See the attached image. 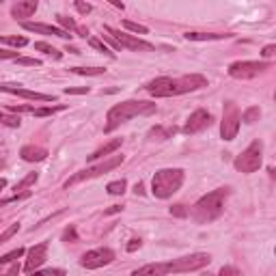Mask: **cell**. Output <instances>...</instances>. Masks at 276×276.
I'll list each match as a JSON object with an SVG mask.
<instances>
[{"mask_svg":"<svg viewBox=\"0 0 276 276\" xmlns=\"http://www.w3.org/2000/svg\"><path fill=\"white\" fill-rule=\"evenodd\" d=\"M121 209H123V205H112V207L106 209V214H108V216H110V214H119Z\"/></svg>","mask_w":276,"mask_h":276,"instance_id":"47","label":"cell"},{"mask_svg":"<svg viewBox=\"0 0 276 276\" xmlns=\"http://www.w3.org/2000/svg\"><path fill=\"white\" fill-rule=\"evenodd\" d=\"M203 276H216V274H209V272H207V274H203Z\"/></svg>","mask_w":276,"mask_h":276,"instance_id":"54","label":"cell"},{"mask_svg":"<svg viewBox=\"0 0 276 276\" xmlns=\"http://www.w3.org/2000/svg\"><path fill=\"white\" fill-rule=\"evenodd\" d=\"M104 33L110 35V37L121 46V50L128 48V50H134V52H138V50H153V46L149 41H143V39L134 37V35L121 33V31H117V28H112V26H104Z\"/></svg>","mask_w":276,"mask_h":276,"instance_id":"10","label":"cell"},{"mask_svg":"<svg viewBox=\"0 0 276 276\" xmlns=\"http://www.w3.org/2000/svg\"><path fill=\"white\" fill-rule=\"evenodd\" d=\"M134 192H136V194H145V185L138 182L136 185H134Z\"/></svg>","mask_w":276,"mask_h":276,"instance_id":"48","label":"cell"},{"mask_svg":"<svg viewBox=\"0 0 276 276\" xmlns=\"http://www.w3.org/2000/svg\"><path fill=\"white\" fill-rule=\"evenodd\" d=\"M123 26L128 28L129 33H140V35H147V33H149V28H147V26H143V24L132 22V19H123Z\"/></svg>","mask_w":276,"mask_h":276,"instance_id":"25","label":"cell"},{"mask_svg":"<svg viewBox=\"0 0 276 276\" xmlns=\"http://www.w3.org/2000/svg\"><path fill=\"white\" fill-rule=\"evenodd\" d=\"M63 242H78V233L74 227H67L63 233Z\"/></svg>","mask_w":276,"mask_h":276,"instance_id":"37","label":"cell"},{"mask_svg":"<svg viewBox=\"0 0 276 276\" xmlns=\"http://www.w3.org/2000/svg\"><path fill=\"white\" fill-rule=\"evenodd\" d=\"M24 31H31V33H39V35H54V37H61V39H69L72 35L65 33L63 28L58 26H50V24H39V22H22Z\"/></svg>","mask_w":276,"mask_h":276,"instance_id":"15","label":"cell"},{"mask_svg":"<svg viewBox=\"0 0 276 276\" xmlns=\"http://www.w3.org/2000/svg\"><path fill=\"white\" fill-rule=\"evenodd\" d=\"M48 259V242H41L37 246H33L31 250H28V257H26V263H24V270H26L28 274L35 272V270L39 268V265H43Z\"/></svg>","mask_w":276,"mask_h":276,"instance_id":"13","label":"cell"},{"mask_svg":"<svg viewBox=\"0 0 276 276\" xmlns=\"http://www.w3.org/2000/svg\"><path fill=\"white\" fill-rule=\"evenodd\" d=\"M37 0H22V2L13 4L11 7V16L16 19H24V18H31L35 11H37Z\"/></svg>","mask_w":276,"mask_h":276,"instance_id":"16","label":"cell"},{"mask_svg":"<svg viewBox=\"0 0 276 276\" xmlns=\"http://www.w3.org/2000/svg\"><path fill=\"white\" fill-rule=\"evenodd\" d=\"M28 276H65V270L61 268H48V270H35V272H31Z\"/></svg>","mask_w":276,"mask_h":276,"instance_id":"28","label":"cell"},{"mask_svg":"<svg viewBox=\"0 0 276 276\" xmlns=\"http://www.w3.org/2000/svg\"><path fill=\"white\" fill-rule=\"evenodd\" d=\"M89 43H91V48H95V50H99V52H102V54H106V56H110V58H114V52H110V50L106 48V46H104V43L102 41H99V39H89Z\"/></svg>","mask_w":276,"mask_h":276,"instance_id":"34","label":"cell"},{"mask_svg":"<svg viewBox=\"0 0 276 276\" xmlns=\"http://www.w3.org/2000/svg\"><path fill=\"white\" fill-rule=\"evenodd\" d=\"M270 69V63L263 61H238V63H231L229 65V76L235 80H250V78H257L261 72Z\"/></svg>","mask_w":276,"mask_h":276,"instance_id":"8","label":"cell"},{"mask_svg":"<svg viewBox=\"0 0 276 276\" xmlns=\"http://www.w3.org/2000/svg\"><path fill=\"white\" fill-rule=\"evenodd\" d=\"M170 214H173L175 218H185V216H188V209H185V205L177 203V205H173V207H170Z\"/></svg>","mask_w":276,"mask_h":276,"instance_id":"36","label":"cell"},{"mask_svg":"<svg viewBox=\"0 0 276 276\" xmlns=\"http://www.w3.org/2000/svg\"><path fill=\"white\" fill-rule=\"evenodd\" d=\"M65 93L67 95H82V93H89V87H67Z\"/></svg>","mask_w":276,"mask_h":276,"instance_id":"39","label":"cell"},{"mask_svg":"<svg viewBox=\"0 0 276 276\" xmlns=\"http://www.w3.org/2000/svg\"><path fill=\"white\" fill-rule=\"evenodd\" d=\"M72 72L78 76H102L106 74V67H72Z\"/></svg>","mask_w":276,"mask_h":276,"instance_id":"20","label":"cell"},{"mask_svg":"<svg viewBox=\"0 0 276 276\" xmlns=\"http://www.w3.org/2000/svg\"><path fill=\"white\" fill-rule=\"evenodd\" d=\"M78 33H80V37H87V35H89V31H87V28H82V26H78Z\"/></svg>","mask_w":276,"mask_h":276,"instance_id":"49","label":"cell"},{"mask_svg":"<svg viewBox=\"0 0 276 276\" xmlns=\"http://www.w3.org/2000/svg\"><path fill=\"white\" fill-rule=\"evenodd\" d=\"M19 158H22L24 162H43V160L48 158V149L26 145V147H22V151H19Z\"/></svg>","mask_w":276,"mask_h":276,"instance_id":"17","label":"cell"},{"mask_svg":"<svg viewBox=\"0 0 276 276\" xmlns=\"http://www.w3.org/2000/svg\"><path fill=\"white\" fill-rule=\"evenodd\" d=\"M274 50H276V46H272V43H270V46L263 48V52H261V54H263V58H270V56L274 54Z\"/></svg>","mask_w":276,"mask_h":276,"instance_id":"44","label":"cell"},{"mask_svg":"<svg viewBox=\"0 0 276 276\" xmlns=\"http://www.w3.org/2000/svg\"><path fill=\"white\" fill-rule=\"evenodd\" d=\"M261 164H263V143H261V140H253V143L235 158V168L246 175L259 170Z\"/></svg>","mask_w":276,"mask_h":276,"instance_id":"6","label":"cell"},{"mask_svg":"<svg viewBox=\"0 0 276 276\" xmlns=\"http://www.w3.org/2000/svg\"><path fill=\"white\" fill-rule=\"evenodd\" d=\"M121 164H123V155L106 158L104 162L95 164V166H91V168H84V170H80V173L74 175V177H69L67 182H65V188H72V185L84 182V179H93V177H99V175H106V173H110V170H114L117 166H121Z\"/></svg>","mask_w":276,"mask_h":276,"instance_id":"7","label":"cell"},{"mask_svg":"<svg viewBox=\"0 0 276 276\" xmlns=\"http://www.w3.org/2000/svg\"><path fill=\"white\" fill-rule=\"evenodd\" d=\"M121 145H123V138H114V140H110V143H106V145H104V147H99L97 151H93L91 155H89V160H91V162H93V160L106 158V155H110V153H114V151H117V149L121 147Z\"/></svg>","mask_w":276,"mask_h":276,"instance_id":"18","label":"cell"},{"mask_svg":"<svg viewBox=\"0 0 276 276\" xmlns=\"http://www.w3.org/2000/svg\"><path fill=\"white\" fill-rule=\"evenodd\" d=\"M18 272H19V265L13 261V263H9V268L4 270L2 268V263H0V276H18Z\"/></svg>","mask_w":276,"mask_h":276,"instance_id":"35","label":"cell"},{"mask_svg":"<svg viewBox=\"0 0 276 276\" xmlns=\"http://www.w3.org/2000/svg\"><path fill=\"white\" fill-rule=\"evenodd\" d=\"M209 125H212V114H209L207 110L199 108L188 117V121L184 125V134H199V132H203V129H207Z\"/></svg>","mask_w":276,"mask_h":276,"instance_id":"12","label":"cell"},{"mask_svg":"<svg viewBox=\"0 0 276 276\" xmlns=\"http://www.w3.org/2000/svg\"><path fill=\"white\" fill-rule=\"evenodd\" d=\"M227 197H229V188H218L214 192L205 194L203 199H199L197 205H194V212H192L194 220L197 222H212V220H216L222 214Z\"/></svg>","mask_w":276,"mask_h":276,"instance_id":"4","label":"cell"},{"mask_svg":"<svg viewBox=\"0 0 276 276\" xmlns=\"http://www.w3.org/2000/svg\"><path fill=\"white\" fill-rule=\"evenodd\" d=\"M4 58H19L18 52H9V50H0V61H4Z\"/></svg>","mask_w":276,"mask_h":276,"instance_id":"42","label":"cell"},{"mask_svg":"<svg viewBox=\"0 0 276 276\" xmlns=\"http://www.w3.org/2000/svg\"><path fill=\"white\" fill-rule=\"evenodd\" d=\"M0 91L18 95V97L24 99H37V102H54V95H46V93H37V91H28V89H22L19 84H0Z\"/></svg>","mask_w":276,"mask_h":276,"instance_id":"14","label":"cell"},{"mask_svg":"<svg viewBox=\"0 0 276 276\" xmlns=\"http://www.w3.org/2000/svg\"><path fill=\"white\" fill-rule=\"evenodd\" d=\"M104 39H106V41H108V43H110V46H112L114 50H121V46H119V43H117V41H114V39H112V37H110V35H104Z\"/></svg>","mask_w":276,"mask_h":276,"instance_id":"46","label":"cell"},{"mask_svg":"<svg viewBox=\"0 0 276 276\" xmlns=\"http://www.w3.org/2000/svg\"><path fill=\"white\" fill-rule=\"evenodd\" d=\"M28 197H31V192H28V190H24V192H16L13 197L0 201V207H4V205H9V203H18V201H24V199H28Z\"/></svg>","mask_w":276,"mask_h":276,"instance_id":"27","label":"cell"},{"mask_svg":"<svg viewBox=\"0 0 276 276\" xmlns=\"http://www.w3.org/2000/svg\"><path fill=\"white\" fill-rule=\"evenodd\" d=\"M2 168H4V160L0 158V170H2Z\"/></svg>","mask_w":276,"mask_h":276,"instance_id":"52","label":"cell"},{"mask_svg":"<svg viewBox=\"0 0 276 276\" xmlns=\"http://www.w3.org/2000/svg\"><path fill=\"white\" fill-rule=\"evenodd\" d=\"M61 110H65V106H48V108H35L33 114L35 117H50V114L54 112H61Z\"/></svg>","mask_w":276,"mask_h":276,"instance_id":"26","label":"cell"},{"mask_svg":"<svg viewBox=\"0 0 276 276\" xmlns=\"http://www.w3.org/2000/svg\"><path fill=\"white\" fill-rule=\"evenodd\" d=\"M37 179H39V173H28L26 177H24L22 182H19V184L16 185V190H26L28 185H33L35 182H37Z\"/></svg>","mask_w":276,"mask_h":276,"instance_id":"31","label":"cell"},{"mask_svg":"<svg viewBox=\"0 0 276 276\" xmlns=\"http://www.w3.org/2000/svg\"><path fill=\"white\" fill-rule=\"evenodd\" d=\"M18 231H19V224H18V222H16V224H11V227H9L7 231H2V233H0V244H7L9 239H11L13 235L18 233Z\"/></svg>","mask_w":276,"mask_h":276,"instance_id":"32","label":"cell"},{"mask_svg":"<svg viewBox=\"0 0 276 276\" xmlns=\"http://www.w3.org/2000/svg\"><path fill=\"white\" fill-rule=\"evenodd\" d=\"M112 261H114V253L110 248H95L82 255L80 265L87 270H97V268H104V265L112 263Z\"/></svg>","mask_w":276,"mask_h":276,"instance_id":"11","label":"cell"},{"mask_svg":"<svg viewBox=\"0 0 276 276\" xmlns=\"http://www.w3.org/2000/svg\"><path fill=\"white\" fill-rule=\"evenodd\" d=\"M184 184V170L182 168H162L153 175L151 179V192L155 199H168L182 188Z\"/></svg>","mask_w":276,"mask_h":276,"instance_id":"5","label":"cell"},{"mask_svg":"<svg viewBox=\"0 0 276 276\" xmlns=\"http://www.w3.org/2000/svg\"><path fill=\"white\" fill-rule=\"evenodd\" d=\"M4 188H7V179H2V177H0V192H2Z\"/></svg>","mask_w":276,"mask_h":276,"instance_id":"50","label":"cell"},{"mask_svg":"<svg viewBox=\"0 0 276 276\" xmlns=\"http://www.w3.org/2000/svg\"><path fill=\"white\" fill-rule=\"evenodd\" d=\"M19 65H31V67H39L41 65V61L39 58H18Z\"/></svg>","mask_w":276,"mask_h":276,"instance_id":"41","label":"cell"},{"mask_svg":"<svg viewBox=\"0 0 276 276\" xmlns=\"http://www.w3.org/2000/svg\"><path fill=\"white\" fill-rule=\"evenodd\" d=\"M239 110L233 102H224V114H222V123H220V136L222 140H233L238 136L239 129Z\"/></svg>","mask_w":276,"mask_h":276,"instance_id":"9","label":"cell"},{"mask_svg":"<svg viewBox=\"0 0 276 276\" xmlns=\"http://www.w3.org/2000/svg\"><path fill=\"white\" fill-rule=\"evenodd\" d=\"M33 106H11V112H33Z\"/></svg>","mask_w":276,"mask_h":276,"instance_id":"43","label":"cell"},{"mask_svg":"<svg viewBox=\"0 0 276 276\" xmlns=\"http://www.w3.org/2000/svg\"><path fill=\"white\" fill-rule=\"evenodd\" d=\"M188 41H218V39H229L231 35H220V33H185L184 35Z\"/></svg>","mask_w":276,"mask_h":276,"instance_id":"19","label":"cell"},{"mask_svg":"<svg viewBox=\"0 0 276 276\" xmlns=\"http://www.w3.org/2000/svg\"><path fill=\"white\" fill-rule=\"evenodd\" d=\"M65 50H67V52H72V54H80V50H76V48H69V46H67Z\"/></svg>","mask_w":276,"mask_h":276,"instance_id":"51","label":"cell"},{"mask_svg":"<svg viewBox=\"0 0 276 276\" xmlns=\"http://www.w3.org/2000/svg\"><path fill=\"white\" fill-rule=\"evenodd\" d=\"M35 50H39V52H43V54H50L52 58H61V56H63V54L58 52L56 48H52V46H50V43H46V41H37V43H35Z\"/></svg>","mask_w":276,"mask_h":276,"instance_id":"22","label":"cell"},{"mask_svg":"<svg viewBox=\"0 0 276 276\" xmlns=\"http://www.w3.org/2000/svg\"><path fill=\"white\" fill-rule=\"evenodd\" d=\"M24 255V248H16V250H11V253H7L4 257H0V263L2 265H7V263H13L16 259H19Z\"/></svg>","mask_w":276,"mask_h":276,"instance_id":"29","label":"cell"},{"mask_svg":"<svg viewBox=\"0 0 276 276\" xmlns=\"http://www.w3.org/2000/svg\"><path fill=\"white\" fill-rule=\"evenodd\" d=\"M259 117H261L259 106L246 108V110H244V114H239V119H244V123H255V121H259Z\"/></svg>","mask_w":276,"mask_h":276,"instance_id":"23","label":"cell"},{"mask_svg":"<svg viewBox=\"0 0 276 276\" xmlns=\"http://www.w3.org/2000/svg\"><path fill=\"white\" fill-rule=\"evenodd\" d=\"M207 87V80L199 74H190V76L182 78H155L151 82L145 84V91L153 97H175V95H184V93H192L199 89Z\"/></svg>","mask_w":276,"mask_h":276,"instance_id":"2","label":"cell"},{"mask_svg":"<svg viewBox=\"0 0 276 276\" xmlns=\"http://www.w3.org/2000/svg\"><path fill=\"white\" fill-rule=\"evenodd\" d=\"M125 188H128V182L125 179H117V182H110L108 184V194H112V197H119V194L125 192Z\"/></svg>","mask_w":276,"mask_h":276,"instance_id":"21","label":"cell"},{"mask_svg":"<svg viewBox=\"0 0 276 276\" xmlns=\"http://www.w3.org/2000/svg\"><path fill=\"white\" fill-rule=\"evenodd\" d=\"M212 261L207 253H194L188 257H179L173 261H164V263H147L143 268L134 270L132 276H166V274H184V272H194L201 270Z\"/></svg>","mask_w":276,"mask_h":276,"instance_id":"1","label":"cell"},{"mask_svg":"<svg viewBox=\"0 0 276 276\" xmlns=\"http://www.w3.org/2000/svg\"><path fill=\"white\" fill-rule=\"evenodd\" d=\"M173 134H175V128H170V129H164V128H153L151 129V132H149V136H158L160 140H162V138H168V136H173Z\"/></svg>","mask_w":276,"mask_h":276,"instance_id":"33","label":"cell"},{"mask_svg":"<svg viewBox=\"0 0 276 276\" xmlns=\"http://www.w3.org/2000/svg\"><path fill=\"white\" fill-rule=\"evenodd\" d=\"M76 9H78L80 13H82V16H87V13H91V11H93L91 4H89V2H80V0L76 2Z\"/></svg>","mask_w":276,"mask_h":276,"instance_id":"40","label":"cell"},{"mask_svg":"<svg viewBox=\"0 0 276 276\" xmlns=\"http://www.w3.org/2000/svg\"><path fill=\"white\" fill-rule=\"evenodd\" d=\"M0 43H7V46H13V48H24L28 43L26 37H9V35H4V37H0Z\"/></svg>","mask_w":276,"mask_h":276,"instance_id":"24","label":"cell"},{"mask_svg":"<svg viewBox=\"0 0 276 276\" xmlns=\"http://www.w3.org/2000/svg\"><path fill=\"white\" fill-rule=\"evenodd\" d=\"M140 248V239H132V242L128 244V253H134V250Z\"/></svg>","mask_w":276,"mask_h":276,"instance_id":"45","label":"cell"},{"mask_svg":"<svg viewBox=\"0 0 276 276\" xmlns=\"http://www.w3.org/2000/svg\"><path fill=\"white\" fill-rule=\"evenodd\" d=\"M2 119H4V114H2V112H0V123H2Z\"/></svg>","mask_w":276,"mask_h":276,"instance_id":"53","label":"cell"},{"mask_svg":"<svg viewBox=\"0 0 276 276\" xmlns=\"http://www.w3.org/2000/svg\"><path fill=\"white\" fill-rule=\"evenodd\" d=\"M58 24L63 26V31L65 33H69V31H78V26H76V22H74L72 18H67V16H58Z\"/></svg>","mask_w":276,"mask_h":276,"instance_id":"30","label":"cell"},{"mask_svg":"<svg viewBox=\"0 0 276 276\" xmlns=\"http://www.w3.org/2000/svg\"><path fill=\"white\" fill-rule=\"evenodd\" d=\"M155 112V104L153 102H143V99H128V102L114 104L106 114V132H112L119 125L128 123L134 117H143V114H151Z\"/></svg>","mask_w":276,"mask_h":276,"instance_id":"3","label":"cell"},{"mask_svg":"<svg viewBox=\"0 0 276 276\" xmlns=\"http://www.w3.org/2000/svg\"><path fill=\"white\" fill-rule=\"evenodd\" d=\"M218 276H242V274H239V270L233 268V265H224V268L220 270Z\"/></svg>","mask_w":276,"mask_h":276,"instance_id":"38","label":"cell"}]
</instances>
